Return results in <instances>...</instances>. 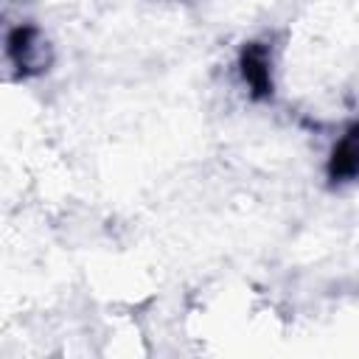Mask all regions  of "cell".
<instances>
[{
	"label": "cell",
	"mask_w": 359,
	"mask_h": 359,
	"mask_svg": "<svg viewBox=\"0 0 359 359\" xmlns=\"http://www.w3.org/2000/svg\"><path fill=\"white\" fill-rule=\"evenodd\" d=\"M6 59L20 76L42 73L50 62V53H48V42L42 39L39 28H34L28 22H20V25L8 28V34H6Z\"/></svg>",
	"instance_id": "1"
},
{
	"label": "cell",
	"mask_w": 359,
	"mask_h": 359,
	"mask_svg": "<svg viewBox=\"0 0 359 359\" xmlns=\"http://www.w3.org/2000/svg\"><path fill=\"white\" fill-rule=\"evenodd\" d=\"M238 70L244 84L250 87L252 98L272 95V53L264 42H247L238 53Z\"/></svg>",
	"instance_id": "2"
},
{
	"label": "cell",
	"mask_w": 359,
	"mask_h": 359,
	"mask_svg": "<svg viewBox=\"0 0 359 359\" xmlns=\"http://www.w3.org/2000/svg\"><path fill=\"white\" fill-rule=\"evenodd\" d=\"M325 174L331 182H351L359 177V121L351 123L334 143Z\"/></svg>",
	"instance_id": "3"
}]
</instances>
